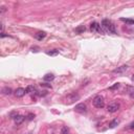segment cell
Returning <instances> with one entry per match:
<instances>
[{"instance_id": "cell-1", "label": "cell", "mask_w": 134, "mask_h": 134, "mask_svg": "<svg viewBox=\"0 0 134 134\" xmlns=\"http://www.w3.org/2000/svg\"><path fill=\"white\" fill-rule=\"evenodd\" d=\"M102 27H103L105 33H107V34H112V35L116 34L115 25L113 24L112 21L108 20V19H104V20L102 21Z\"/></svg>"}, {"instance_id": "cell-2", "label": "cell", "mask_w": 134, "mask_h": 134, "mask_svg": "<svg viewBox=\"0 0 134 134\" xmlns=\"http://www.w3.org/2000/svg\"><path fill=\"white\" fill-rule=\"evenodd\" d=\"M92 103H93V106L95 107V108H104L105 107V101H104V97L101 96V95H97L93 99V101H92Z\"/></svg>"}, {"instance_id": "cell-3", "label": "cell", "mask_w": 134, "mask_h": 134, "mask_svg": "<svg viewBox=\"0 0 134 134\" xmlns=\"http://www.w3.org/2000/svg\"><path fill=\"white\" fill-rule=\"evenodd\" d=\"M90 30L92 33H97V34H105V31L102 27L101 24H99L97 22H92L90 24Z\"/></svg>"}, {"instance_id": "cell-4", "label": "cell", "mask_w": 134, "mask_h": 134, "mask_svg": "<svg viewBox=\"0 0 134 134\" xmlns=\"http://www.w3.org/2000/svg\"><path fill=\"white\" fill-rule=\"evenodd\" d=\"M66 99H67V103L68 104H72V103H74L75 101H79V99H80V95L77 93V92H71V93H69L66 96Z\"/></svg>"}, {"instance_id": "cell-5", "label": "cell", "mask_w": 134, "mask_h": 134, "mask_svg": "<svg viewBox=\"0 0 134 134\" xmlns=\"http://www.w3.org/2000/svg\"><path fill=\"white\" fill-rule=\"evenodd\" d=\"M74 111L78 112V113H81V114H85L87 112V106L83 103H80L78 105H75L74 107Z\"/></svg>"}, {"instance_id": "cell-6", "label": "cell", "mask_w": 134, "mask_h": 134, "mask_svg": "<svg viewBox=\"0 0 134 134\" xmlns=\"http://www.w3.org/2000/svg\"><path fill=\"white\" fill-rule=\"evenodd\" d=\"M118 109H119V104H117V103H111L107 107V111H108L109 113H114V112H116Z\"/></svg>"}, {"instance_id": "cell-7", "label": "cell", "mask_w": 134, "mask_h": 134, "mask_svg": "<svg viewBox=\"0 0 134 134\" xmlns=\"http://www.w3.org/2000/svg\"><path fill=\"white\" fill-rule=\"evenodd\" d=\"M25 93H27V92H26V89L21 88V87L17 88L15 91H14V94H15L16 97H22V96L25 95Z\"/></svg>"}, {"instance_id": "cell-8", "label": "cell", "mask_w": 134, "mask_h": 134, "mask_svg": "<svg viewBox=\"0 0 134 134\" xmlns=\"http://www.w3.org/2000/svg\"><path fill=\"white\" fill-rule=\"evenodd\" d=\"M25 119V116L24 115H20V114H17L16 116H14V121H15L16 125H20L22 124Z\"/></svg>"}, {"instance_id": "cell-9", "label": "cell", "mask_w": 134, "mask_h": 134, "mask_svg": "<svg viewBox=\"0 0 134 134\" xmlns=\"http://www.w3.org/2000/svg\"><path fill=\"white\" fill-rule=\"evenodd\" d=\"M128 68H129V66H127V65H123V66L117 67L116 69H114L113 72L114 73H123V72H125V71L128 70Z\"/></svg>"}, {"instance_id": "cell-10", "label": "cell", "mask_w": 134, "mask_h": 134, "mask_svg": "<svg viewBox=\"0 0 134 134\" xmlns=\"http://www.w3.org/2000/svg\"><path fill=\"white\" fill-rule=\"evenodd\" d=\"M46 37V33L45 31H38L37 34H35V38L39 41H42L43 39Z\"/></svg>"}, {"instance_id": "cell-11", "label": "cell", "mask_w": 134, "mask_h": 134, "mask_svg": "<svg viewBox=\"0 0 134 134\" xmlns=\"http://www.w3.org/2000/svg\"><path fill=\"white\" fill-rule=\"evenodd\" d=\"M43 80H44L45 82H52L55 80V75H53L52 73H47L45 74L44 77H43Z\"/></svg>"}, {"instance_id": "cell-12", "label": "cell", "mask_w": 134, "mask_h": 134, "mask_svg": "<svg viewBox=\"0 0 134 134\" xmlns=\"http://www.w3.org/2000/svg\"><path fill=\"white\" fill-rule=\"evenodd\" d=\"M2 93L5 94V95H11L13 93V90H12V88H9V87H4L2 89Z\"/></svg>"}, {"instance_id": "cell-13", "label": "cell", "mask_w": 134, "mask_h": 134, "mask_svg": "<svg viewBox=\"0 0 134 134\" xmlns=\"http://www.w3.org/2000/svg\"><path fill=\"white\" fill-rule=\"evenodd\" d=\"M118 124H119V121H118V119H116V118H115V119H113V121H112L111 123L109 124V128H110V129L115 128V127L117 126Z\"/></svg>"}, {"instance_id": "cell-14", "label": "cell", "mask_w": 134, "mask_h": 134, "mask_svg": "<svg viewBox=\"0 0 134 134\" xmlns=\"http://www.w3.org/2000/svg\"><path fill=\"white\" fill-rule=\"evenodd\" d=\"M74 30H75V33L77 34H82V33H84V31L86 30V27H85V25H80L79 27H77Z\"/></svg>"}, {"instance_id": "cell-15", "label": "cell", "mask_w": 134, "mask_h": 134, "mask_svg": "<svg viewBox=\"0 0 134 134\" xmlns=\"http://www.w3.org/2000/svg\"><path fill=\"white\" fill-rule=\"evenodd\" d=\"M46 55H48V56H52V57H55V56H58V55H59V50H58V49L48 50V52H46Z\"/></svg>"}, {"instance_id": "cell-16", "label": "cell", "mask_w": 134, "mask_h": 134, "mask_svg": "<svg viewBox=\"0 0 134 134\" xmlns=\"http://www.w3.org/2000/svg\"><path fill=\"white\" fill-rule=\"evenodd\" d=\"M26 92H27V93H33V92H37V90H36V88L34 86L30 85V86L26 87Z\"/></svg>"}, {"instance_id": "cell-17", "label": "cell", "mask_w": 134, "mask_h": 134, "mask_svg": "<svg viewBox=\"0 0 134 134\" xmlns=\"http://www.w3.org/2000/svg\"><path fill=\"white\" fill-rule=\"evenodd\" d=\"M121 21H123V22H126V23H128V24H134V20H132V19L121 18Z\"/></svg>"}, {"instance_id": "cell-18", "label": "cell", "mask_w": 134, "mask_h": 134, "mask_svg": "<svg viewBox=\"0 0 134 134\" xmlns=\"http://www.w3.org/2000/svg\"><path fill=\"white\" fill-rule=\"evenodd\" d=\"M119 83H115V84L113 85V86H111V87H109V90H115V89H117V88H119Z\"/></svg>"}, {"instance_id": "cell-19", "label": "cell", "mask_w": 134, "mask_h": 134, "mask_svg": "<svg viewBox=\"0 0 134 134\" xmlns=\"http://www.w3.org/2000/svg\"><path fill=\"white\" fill-rule=\"evenodd\" d=\"M68 131H69V129L67 127H63L61 130V134H68Z\"/></svg>"}, {"instance_id": "cell-20", "label": "cell", "mask_w": 134, "mask_h": 134, "mask_svg": "<svg viewBox=\"0 0 134 134\" xmlns=\"http://www.w3.org/2000/svg\"><path fill=\"white\" fill-rule=\"evenodd\" d=\"M42 87H46V88H52V85L50 84H46V83H42V84H40Z\"/></svg>"}, {"instance_id": "cell-21", "label": "cell", "mask_w": 134, "mask_h": 134, "mask_svg": "<svg viewBox=\"0 0 134 134\" xmlns=\"http://www.w3.org/2000/svg\"><path fill=\"white\" fill-rule=\"evenodd\" d=\"M34 118H35V114L30 113V114L27 115V119H28V121H31V119H34Z\"/></svg>"}, {"instance_id": "cell-22", "label": "cell", "mask_w": 134, "mask_h": 134, "mask_svg": "<svg viewBox=\"0 0 134 134\" xmlns=\"http://www.w3.org/2000/svg\"><path fill=\"white\" fill-rule=\"evenodd\" d=\"M129 95L132 97V99H134V89H132L130 92H129Z\"/></svg>"}, {"instance_id": "cell-23", "label": "cell", "mask_w": 134, "mask_h": 134, "mask_svg": "<svg viewBox=\"0 0 134 134\" xmlns=\"http://www.w3.org/2000/svg\"><path fill=\"white\" fill-rule=\"evenodd\" d=\"M0 37L1 38H4V37H9V35H5L4 33H1V35H0Z\"/></svg>"}, {"instance_id": "cell-24", "label": "cell", "mask_w": 134, "mask_h": 134, "mask_svg": "<svg viewBox=\"0 0 134 134\" xmlns=\"http://www.w3.org/2000/svg\"><path fill=\"white\" fill-rule=\"evenodd\" d=\"M129 128H130V129H134V121H133V123H131V124H130Z\"/></svg>"}, {"instance_id": "cell-25", "label": "cell", "mask_w": 134, "mask_h": 134, "mask_svg": "<svg viewBox=\"0 0 134 134\" xmlns=\"http://www.w3.org/2000/svg\"><path fill=\"white\" fill-rule=\"evenodd\" d=\"M3 12H5V8L2 6V8H1V13H3Z\"/></svg>"}, {"instance_id": "cell-26", "label": "cell", "mask_w": 134, "mask_h": 134, "mask_svg": "<svg viewBox=\"0 0 134 134\" xmlns=\"http://www.w3.org/2000/svg\"><path fill=\"white\" fill-rule=\"evenodd\" d=\"M131 79H132V81H133V82H134V74H133V75H132V78H131Z\"/></svg>"}]
</instances>
